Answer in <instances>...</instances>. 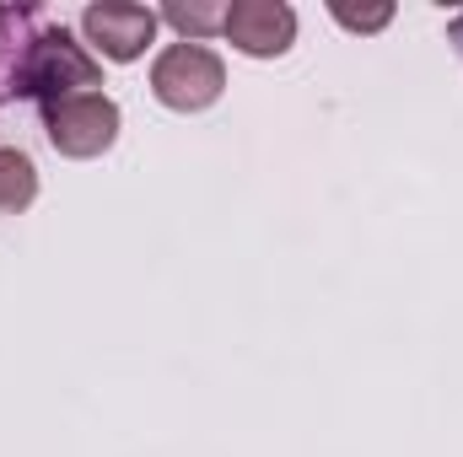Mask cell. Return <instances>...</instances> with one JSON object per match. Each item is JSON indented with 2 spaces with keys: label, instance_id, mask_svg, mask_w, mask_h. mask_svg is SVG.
<instances>
[{
  "label": "cell",
  "instance_id": "2",
  "mask_svg": "<svg viewBox=\"0 0 463 457\" xmlns=\"http://www.w3.org/2000/svg\"><path fill=\"white\" fill-rule=\"evenodd\" d=\"M222 87H227V65H222V54H211L205 43H173V49H162L156 65H151V92H156V103L173 108V114H200V108H211V103L222 98Z\"/></svg>",
  "mask_w": 463,
  "mask_h": 457
},
{
  "label": "cell",
  "instance_id": "6",
  "mask_svg": "<svg viewBox=\"0 0 463 457\" xmlns=\"http://www.w3.org/2000/svg\"><path fill=\"white\" fill-rule=\"evenodd\" d=\"M49 16L38 5H0V108L22 103V70H27V49L38 38Z\"/></svg>",
  "mask_w": 463,
  "mask_h": 457
},
{
  "label": "cell",
  "instance_id": "5",
  "mask_svg": "<svg viewBox=\"0 0 463 457\" xmlns=\"http://www.w3.org/2000/svg\"><path fill=\"white\" fill-rule=\"evenodd\" d=\"M222 33L248 60H275L297 43V11L286 0H232Z\"/></svg>",
  "mask_w": 463,
  "mask_h": 457
},
{
  "label": "cell",
  "instance_id": "3",
  "mask_svg": "<svg viewBox=\"0 0 463 457\" xmlns=\"http://www.w3.org/2000/svg\"><path fill=\"white\" fill-rule=\"evenodd\" d=\"M43 135L60 156H103L118 140V103L103 92H87V98H65V103H49L43 108Z\"/></svg>",
  "mask_w": 463,
  "mask_h": 457
},
{
  "label": "cell",
  "instance_id": "4",
  "mask_svg": "<svg viewBox=\"0 0 463 457\" xmlns=\"http://www.w3.org/2000/svg\"><path fill=\"white\" fill-rule=\"evenodd\" d=\"M156 11L151 5H129V0H109V5H87L81 11V33H87V43L103 54V60H114V65H129V60H140L146 54V43L156 38Z\"/></svg>",
  "mask_w": 463,
  "mask_h": 457
},
{
  "label": "cell",
  "instance_id": "10",
  "mask_svg": "<svg viewBox=\"0 0 463 457\" xmlns=\"http://www.w3.org/2000/svg\"><path fill=\"white\" fill-rule=\"evenodd\" d=\"M448 38H453V49H458V54H463V11H458V16H453V22H448Z\"/></svg>",
  "mask_w": 463,
  "mask_h": 457
},
{
  "label": "cell",
  "instance_id": "1",
  "mask_svg": "<svg viewBox=\"0 0 463 457\" xmlns=\"http://www.w3.org/2000/svg\"><path fill=\"white\" fill-rule=\"evenodd\" d=\"M92 87H103V65L60 27V22H43L33 49H27V70H22V98L49 108V103H65V98H87Z\"/></svg>",
  "mask_w": 463,
  "mask_h": 457
},
{
  "label": "cell",
  "instance_id": "7",
  "mask_svg": "<svg viewBox=\"0 0 463 457\" xmlns=\"http://www.w3.org/2000/svg\"><path fill=\"white\" fill-rule=\"evenodd\" d=\"M38 200V167L16 145H0V216H16Z\"/></svg>",
  "mask_w": 463,
  "mask_h": 457
},
{
  "label": "cell",
  "instance_id": "8",
  "mask_svg": "<svg viewBox=\"0 0 463 457\" xmlns=\"http://www.w3.org/2000/svg\"><path fill=\"white\" fill-rule=\"evenodd\" d=\"M162 22H173L178 33H184V43H200V38H211V33H222L227 27V5H216V0H173L167 11H156Z\"/></svg>",
  "mask_w": 463,
  "mask_h": 457
},
{
  "label": "cell",
  "instance_id": "9",
  "mask_svg": "<svg viewBox=\"0 0 463 457\" xmlns=\"http://www.w3.org/2000/svg\"><path fill=\"white\" fill-rule=\"evenodd\" d=\"M329 11H335V22L350 27V33H377V27L393 22V5H366V11H355V5H329Z\"/></svg>",
  "mask_w": 463,
  "mask_h": 457
}]
</instances>
